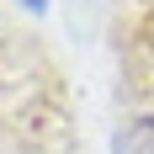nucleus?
<instances>
[{
	"label": "nucleus",
	"mask_w": 154,
	"mask_h": 154,
	"mask_svg": "<svg viewBox=\"0 0 154 154\" xmlns=\"http://www.w3.org/2000/svg\"><path fill=\"white\" fill-rule=\"evenodd\" d=\"M21 5H27V11H43V5H48V0H21Z\"/></svg>",
	"instance_id": "2"
},
{
	"label": "nucleus",
	"mask_w": 154,
	"mask_h": 154,
	"mask_svg": "<svg viewBox=\"0 0 154 154\" xmlns=\"http://www.w3.org/2000/svg\"><path fill=\"white\" fill-rule=\"evenodd\" d=\"M112 154H154V117H138L128 122L117 138H112Z\"/></svg>",
	"instance_id": "1"
}]
</instances>
